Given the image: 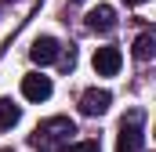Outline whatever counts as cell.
<instances>
[{"instance_id":"6da1fadb","label":"cell","mask_w":156,"mask_h":152,"mask_svg":"<svg viewBox=\"0 0 156 152\" xmlns=\"http://www.w3.org/2000/svg\"><path fill=\"white\" fill-rule=\"evenodd\" d=\"M69 134H76L73 119H66V116H55V119H44V123L37 127V134H33V145H37V149H55V145L69 141Z\"/></svg>"},{"instance_id":"7a4b0ae2","label":"cell","mask_w":156,"mask_h":152,"mask_svg":"<svg viewBox=\"0 0 156 152\" xmlns=\"http://www.w3.org/2000/svg\"><path fill=\"white\" fill-rule=\"evenodd\" d=\"M142 123H145V112H142V109H131V112L123 116L120 138H116V152H142V141H145Z\"/></svg>"},{"instance_id":"3957f363","label":"cell","mask_w":156,"mask_h":152,"mask_svg":"<svg viewBox=\"0 0 156 152\" xmlns=\"http://www.w3.org/2000/svg\"><path fill=\"white\" fill-rule=\"evenodd\" d=\"M91 65H94L98 76H116L120 65H123V54H120V47H98L94 58H91Z\"/></svg>"},{"instance_id":"277c9868","label":"cell","mask_w":156,"mask_h":152,"mask_svg":"<svg viewBox=\"0 0 156 152\" xmlns=\"http://www.w3.org/2000/svg\"><path fill=\"white\" fill-rule=\"evenodd\" d=\"M87 29H91V33H102V36L113 33V29H116V11H113L109 4L91 7V11H87Z\"/></svg>"},{"instance_id":"5b68a950","label":"cell","mask_w":156,"mask_h":152,"mask_svg":"<svg viewBox=\"0 0 156 152\" xmlns=\"http://www.w3.org/2000/svg\"><path fill=\"white\" fill-rule=\"evenodd\" d=\"M29 58H33L37 65H51V62L62 58V47H58V40H55V36H37V40H33V47H29Z\"/></svg>"},{"instance_id":"8992f818","label":"cell","mask_w":156,"mask_h":152,"mask_svg":"<svg viewBox=\"0 0 156 152\" xmlns=\"http://www.w3.org/2000/svg\"><path fill=\"white\" fill-rule=\"evenodd\" d=\"M109 105H113V94L109 91H98V87L83 91V98H80V112L83 116H102Z\"/></svg>"},{"instance_id":"52a82bcc","label":"cell","mask_w":156,"mask_h":152,"mask_svg":"<svg viewBox=\"0 0 156 152\" xmlns=\"http://www.w3.org/2000/svg\"><path fill=\"white\" fill-rule=\"evenodd\" d=\"M22 94H26L29 102H47V98H51V80L40 76V73L22 76Z\"/></svg>"},{"instance_id":"ba28073f","label":"cell","mask_w":156,"mask_h":152,"mask_svg":"<svg viewBox=\"0 0 156 152\" xmlns=\"http://www.w3.org/2000/svg\"><path fill=\"white\" fill-rule=\"evenodd\" d=\"M18 119H22V109H18L11 98H0V130H11Z\"/></svg>"},{"instance_id":"9c48e42d","label":"cell","mask_w":156,"mask_h":152,"mask_svg":"<svg viewBox=\"0 0 156 152\" xmlns=\"http://www.w3.org/2000/svg\"><path fill=\"white\" fill-rule=\"evenodd\" d=\"M156 54V40L149 36V33H142V36L134 40V58H142V62H149Z\"/></svg>"},{"instance_id":"30bf717a","label":"cell","mask_w":156,"mask_h":152,"mask_svg":"<svg viewBox=\"0 0 156 152\" xmlns=\"http://www.w3.org/2000/svg\"><path fill=\"white\" fill-rule=\"evenodd\" d=\"M62 152H102L98 141H76V145H66Z\"/></svg>"},{"instance_id":"8fae6325","label":"cell","mask_w":156,"mask_h":152,"mask_svg":"<svg viewBox=\"0 0 156 152\" xmlns=\"http://www.w3.org/2000/svg\"><path fill=\"white\" fill-rule=\"evenodd\" d=\"M73 4H83V0H73Z\"/></svg>"},{"instance_id":"7c38bea8","label":"cell","mask_w":156,"mask_h":152,"mask_svg":"<svg viewBox=\"0 0 156 152\" xmlns=\"http://www.w3.org/2000/svg\"><path fill=\"white\" fill-rule=\"evenodd\" d=\"M0 152H11V149H0Z\"/></svg>"},{"instance_id":"4fadbf2b","label":"cell","mask_w":156,"mask_h":152,"mask_svg":"<svg viewBox=\"0 0 156 152\" xmlns=\"http://www.w3.org/2000/svg\"><path fill=\"white\" fill-rule=\"evenodd\" d=\"M127 4H134V0H127Z\"/></svg>"}]
</instances>
